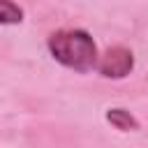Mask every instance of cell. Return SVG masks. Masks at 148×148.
Returning a JSON list of instances; mask_svg holds the SVG:
<instances>
[{"label": "cell", "instance_id": "cell-4", "mask_svg": "<svg viewBox=\"0 0 148 148\" xmlns=\"http://www.w3.org/2000/svg\"><path fill=\"white\" fill-rule=\"evenodd\" d=\"M23 21V7L9 0H0V25H16Z\"/></svg>", "mask_w": 148, "mask_h": 148}, {"label": "cell", "instance_id": "cell-2", "mask_svg": "<svg viewBox=\"0 0 148 148\" xmlns=\"http://www.w3.org/2000/svg\"><path fill=\"white\" fill-rule=\"evenodd\" d=\"M134 69V53L127 46H111L99 56L97 72L104 79H125Z\"/></svg>", "mask_w": 148, "mask_h": 148}, {"label": "cell", "instance_id": "cell-1", "mask_svg": "<svg viewBox=\"0 0 148 148\" xmlns=\"http://www.w3.org/2000/svg\"><path fill=\"white\" fill-rule=\"evenodd\" d=\"M49 53L56 62H60L67 69H74L79 74H88L97 69L99 53L92 35L81 28H62L49 35L46 39Z\"/></svg>", "mask_w": 148, "mask_h": 148}, {"label": "cell", "instance_id": "cell-3", "mask_svg": "<svg viewBox=\"0 0 148 148\" xmlns=\"http://www.w3.org/2000/svg\"><path fill=\"white\" fill-rule=\"evenodd\" d=\"M104 118H106V123H111L116 130H120V132H136L139 127H141V123L136 120V116L132 113V111H127V109H120V106H113V109H109L106 113H104Z\"/></svg>", "mask_w": 148, "mask_h": 148}]
</instances>
